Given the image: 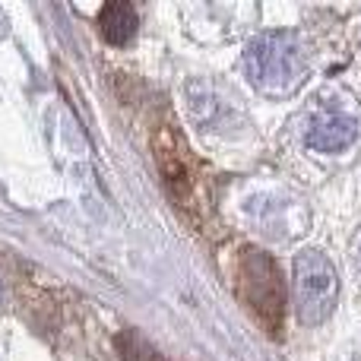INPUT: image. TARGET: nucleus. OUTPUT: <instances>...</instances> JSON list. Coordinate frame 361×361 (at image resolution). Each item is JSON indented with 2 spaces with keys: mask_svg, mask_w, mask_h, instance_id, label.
<instances>
[{
  "mask_svg": "<svg viewBox=\"0 0 361 361\" xmlns=\"http://www.w3.org/2000/svg\"><path fill=\"white\" fill-rule=\"evenodd\" d=\"M241 286H244V295H247L250 307H257V311L267 317L269 311L279 317L282 314V298H276V295H269V288L273 292H282L279 286V276H276V267L269 257H263L260 250H250L247 260H244V269H241Z\"/></svg>",
  "mask_w": 361,
  "mask_h": 361,
  "instance_id": "20e7f679",
  "label": "nucleus"
},
{
  "mask_svg": "<svg viewBox=\"0 0 361 361\" xmlns=\"http://www.w3.org/2000/svg\"><path fill=\"white\" fill-rule=\"evenodd\" d=\"M358 260H361V250H358Z\"/></svg>",
  "mask_w": 361,
  "mask_h": 361,
  "instance_id": "0eeeda50",
  "label": "nucleus"
},
{
  "mask_svg": "<svg viewBox=\"0 0 361 361\" xmlns=\"http://www.w3.org/2000/svg\"><path fill=\"white\" fill-rule=\"evenodd\" d=\"M307 54L295 32H263L244 51V76L257 92L288 95L305 82Z\"/></svg>",
  "mask_w": 361,
  "mask_h": 361,
  "instance_id": "f257e3e1",
  "label": "nucleus"
},
{
  "mask_svg": "<svg viewBox=\"0 0 361 361\" xmlns=\"http://www.w3.org/2000/svg\"><path fill=\"white\" fill-rule=\"evenodd\" d=\"M358 140V118L343 105V102H320L305 124V143L314 152L336 156L345 152Z\"/></svg>",
  "mask_w": 361,
  "mask_h": 361,
  "instance_id": "7ed1b4c3",
  "label": "nucleus"
},
{
  "mask_svg": "<svg viewBox=\"0 0 361 361\" xmlns=\"http://www.w3.org/2000/svg\"><path fill=\"white\" fill-rule=\"evenodd\" d=\"M339 301V276L330 257L320 250H301L295 257V311L305 324H324Z\"/></svg>",
  "mask_w": 361,
  "mask_h": 361,
  "instance_id": "f03ea898",
  "label": "nucleus"
},
{
  "mask_svg": "<svg viewBox=\"0 0 361 361\" xmlns=\"http://www.w3.org/2000/svg\"><path fill=\"white\" fill-rule=\"evenodd\" d=\"M99 25H102V35L111 44H130L140 29V16L130 4H108L99 16Z\"/></svg>",
  "mask_w": 361,
  "mask_h": 361,
  "instance_id": "39448f33",
  "label": "nucleus"
},
{
  "mask_svg": "<svg viewBox=\"0 0 361 361\" xmlns=\"http://www.w3.org/2000/svg\"><path fill=\"white\" fill-rule=\"evenodd\" d=\"M0 301H4V286H0Z\"/></svg>",
  "mask_w": 361,
  "mask_h": 361,
  "instance_id": "423d86ee",
  "label": "nucleus"
}]
</instances>
